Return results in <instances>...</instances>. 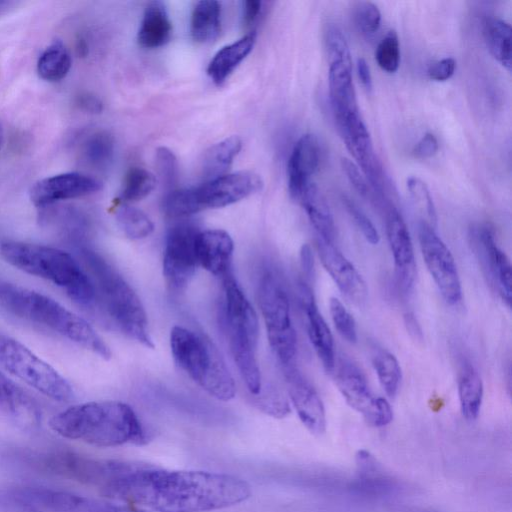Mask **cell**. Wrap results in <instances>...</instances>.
I'll use <instances>...</instances> for the list:
<instances>
[{
  "label": "cell",
  "instance_id": "cell-13",
  "mask_svg": "<svg viewBox=\"0 0 512 512\" xmlns=\"http://www.w3.org/2000/svg\"><path fill=\"white\" fill-rule=\"evenodd\" d=\"M338 390L347 404L359 412L372 426L383 427L393 419V411L385 398L375 396L363 373L354 364L343 361L335 372Z\"/></svg>",
  "mask_w": 512,
  "mask_h": 512
},
{
  "label": "cell",
  "instance_id": "cell-53",
  "mask_svg": "<svg viewBox=\"0 0 512 512\" xmlns=\"http://www.w3.org/2000/svg\"><path fill=\"white\" fill-rule=\"evenodd\" d=\"M405 325L409 334L416 340L422 339V330L414 314L408 312L404 316Z\"/></svg>",
  "mask_w": 512,
  "mask_h": 512
},
{
  "label": "cell",
  "instance_id": "cell-12",
  "mask_svg": "<svg viewBox=\"0 0 512 512\" xmlns=\"http://www.w3.org/2000/svg\"><path fill=\"white\" fill-rule=\"evenodd\" d=\"M418 239L425 265L442 297L449 305L457 304L462 288L452 253L434 228L422 221L418 224Z\"/></svg>",
  "mask_w": 512,
  "mask_h": 512
},
{
  "label": "cell",
  "instance_id": "cell-46",
  "mask_svg": "<svg viewBox=\"0 0 512 512\" xmlns=\"http://www.w3.org/2000/svg\"><path fill=\"white\" fill-rule=\"evenodd\" d=\"M341 167L354 189L363 197H369V187L358 166L347 158L341 159Z\"/></svg>",
  "mask_w": 512,
  "mask_h": 512
},
{
  "label": "cell",
  "instance_id": "cell-39",
  "mask_svg": "<svg viewBox=\"0 0 512 512\" xmlns=\"http://www.w3.org/2000/svg\"><path fill=\"white\" fill-rule=\"evenodd\" d=\"M406 184L412 203L422 217L421 221L433 228L436 227L437 214L426 183L418 177L411 176Z\"/></svg>",
  "mask_w": 512,
  "mask_h": 512
},
{
  "label": "cell",
  "instance_id": "cell-40",
  "mask_svg": "<svg viewBox=\"0 0 512 512\" xmlns=\"http://www.w3.org/2000/svg\"><path fill=\"white\" fill-rule=\"evenodd\" d=\"M375 58L380 68L394 73L400 64V46L395 31H389L380 41L375 52Z\"/></svg>",
  "mask_w": 512,
  "mask_h": 512
},
{
  "label": "cell",
  "instance_id": "cell-3",
  "mask_svg": "<svg viewBox=\"0 0 512 512\" xmlns=\"http://www.w3.org/2000/svg\"><path fill=\"white\" fill-rule=\"evenodd\" d=\"M0 307L21 319L61 335L104 359L111 357L107 344L85 319L46 295L0 282Z\"/></svg>",
  "mask_w": 512,
  "mask_h": 512
},
{
  "label": "cell",
  "instance_id": "cell-43",
  "mask_svg": "<svg viewBox=\"0 0 512 512\" xmlns=\"http://www.w3.org/2000/svg\"><path fill=\"white\" fill-rule=\"evenodd\" d=\"M353 18L360 31L365 34H373L379 29L381 13L374 3L360 1L354 7Z\"/></svg>",
  "mask_w": 512,
  "mask_h": 512
},
{
  "label": "cell",
  "instance_id": "cell-6",
  "mask_svg": "<svg viewBox=\"0 0 512 512\" xmlns=\"http://www.w3.org/2000/svg\"><path fill=\"white\" fill-rule=\"evenodd\" d=\"M78 250L92 276L96 297L114 323L130 338L153 348L144 306L126 280L95 250L78 243Z\"/></svg>",
  "mask_w": 512,
  "mask_h": 512
},
{
  "label": "cell",
  "instance_id": "cell-33",
  "mask_svg": "<svg viewBox=\"0 0 512 512\" xmlns=\"http://www.w3.org/2000/svg\"><path fill=\"white\" fill-rule=\"evenodd\" d=\"M71 66L70 52L60 40H55L41 53L37 73L45 81L58 82L66 77Z\"/></svg>",
  "mask_w": 512,
  "mask_h": 512
},
{
  "label": "cell",
  "instance_id": "cell-22",
  "mask_svg": "<svg viewBox=\"0 0 512 512\" xmlns=\"http://www.w3.org/2000/svg\"><path fill=\"white\" fill-rule=\"evenodd\" d=\"M195 248L198 265L211 274L222 278L232 271L234 244L226 231L220 229L199 231Z\"/></svg>",
  "mask_w": 512,
  "mask_h": 512
},
{
  "label": "cell",
  "instance_id": "cell-37",
  "mask_svg": "<svg viewBox=\"0 0 512 512\" xmlns=\"http://www.w3.org/2000/svg\"><path fill=\"white\" fill-rule=\"evenodd\" d=\"M116 220L124 234L130 239H143L154 230V224L142 210L126 203L118 206Z\"/></svg>",
  "mask_w": 512,
  "mask_h": 512
},
{
  "label": "cell",
  "instance_id": "cell-23",
  "mask_svg": "<svg viewBox=\"0 0 512 512\" xmlns=\"http://www.w3.org/2000/svg\"><path fill=\"white\" fill-rule=\"evenodd\" d=\"M302 309L306 317L307 333L314 350L326 371L335 368V351L331 331L318 310L313 293L305 282L299 283Z\"/></svg>",
  "mask_w": 512,
  "mask_h": 512
},
{
  "label": "cell",
  "instance_id": "cell-45",
  "mask_svg": "<svg viewBox=\"0 0 512 512\" xmlns=\"http://www.w3.org/2000/svg\"><path fill=\"white\" fill-rule=\"evenodd\" d=\"M342 202L365 239L372 245L378 244L379 233L367 215L350 198L344 196Z\"/></svg>",
  "mask_w": 512,
  "mask_h": 512
},
{
  "label": "cell",
  "instance_id": "cell-2",
  "mask_svg": "<svg viewBox=\"0 0 512 512\" xmlns=\"http://www.w3.org/2000/svg\"><path fill=\"white\" fill-rule=\"evenodd\" d=\"M58 435L97 447L142 445L147 434L134 410L119 401H96L71 406L49 421Z\"/></svg>",
  "mask_w": 512,
  "mask_h": 512
},
{
  "label": "cell",
  "instance_id": "cell-25",
  "mask_svg": "<svg viewBox=\"0 0 512 512\" xmlns=\"http://www.w3.org/2000/svg\"><path fill=\"white\" fill-rule=\"evenodd\" d=\"M329 95L335 119L359 112L352 80V62L329 64Z\"/></svg>",
  "mask_w": 512,
  "mask_h": 512
},
{
  "label": "cell",
  "instance_id": "cell-10",
  "mask_svg": "<svg viewBox=\"0 0 512 512\" xmlns=\"http://www.w3.org/2000/svg\"><path fill=\"white\" fill-rule=\"evenodd\" d=\"M0 366L45 396L67 402L73 398L69 382L18 340L0 333Z\"/></svg>",
  "mask_w": 512,
  "mask_h": 512
},
{
  "label": "cell",
  "instance_id": "cell-36",
  "mask_svg": "<svg viewBox=\"0 0 512 512\" xmlns=\"http://www.w3.org/2000/svg\"><path fill=\"white\" fill-rule=\"evenodd\" d=\"M372 364L386 395L390 398L395 397L402 379L401 367L396 357L381 349L373 355Z\"/></svg>",
  "mask_w": 512,
  "mask_h": 512
},
{
  "label": "cell",
  "instance_id": "cell-48",
  "mask_svg": "<svg viewBox=\"0 0 512 512\" xmlns=\"http://www.w3.org/2000/svg\"><path fill=\"white\" fill-rule=\"evenodd\" d=\"M438 151V141L431 133H426L415 145L413 154L417 158L425 159L434 156Z\"/></svg>",
  "mask_w": 512,
  "mask_h": 512
},
{
  "label": "cell",
  "instance_id": "cell-17",
  "mask_svg": "<svg viewBox=\"0 0 512 512\" xmlns=\"http://www.w3.org/2000/svg\"><path fill=\"white\" fill-rule=\"evenodd\" d=\"M475 250L487 276L508 307L512 299L511 264L506 253L497 245L494 231L487 225L475 227L471 233Z\"/></svg>",
  "mask_w": 512,
  "mask_h": 512
},
{
  "label": "cell",
  "instance_id": "cell-47",
  "mask_svg": "<svg viewBox=\"0 0 512 512\" xmlns=\"http://www.w3.org/2000/svg\"><path fill=\"white\" fill-rule=\"evenodd\" d=\"M455 68L456 62L453 58H443L429 67L428 76L434 81H446L452 77Z\"/></svg>",
  "mask_w": 512,
  "mask_h": 512
},
{
  "label": "cell",
  "instance_id": "cell-5",
  "mask_svg": "<svg viewBox=\"0 0 512 512\" xmlns=\"http://www.w3.org/2000/svg\"><path fill=\"white\" fill-rule=\"evenodd\" d=\"M221 279L224 300L220 310V324L238 371L255 399L262 392L261 373L256 358L259 337L257 314L232 271Z\"/></svg>",
  "mask_w": 512,
  "mask_h": 512
},
{
  "label": "cell",
  "instance_id": "cell-7",
  "mask_svg": "<svg viewBox=\"0 0 512 512\" xmlns=\"http://www.w3.org/2000/svg\"><path fill=\"white\" fill-rule=\"evenodd\" d=\"M174 361L198 386L221 401L234 398L236 386L215 344L205 335L182 326L170 332Z\"/></svg>",
  "mask_w": 512,
  "mask_h": 512
},
{
  "label": "cell",
  "instance_id": "cell-15",
  "mask_svg": "<svg viewBox=\"0 0 512 512\" xmlns=\"http://www.w3.org/2000/svg\"><path fill=\"white\" fill-rule=\"evenodd\" d=\"M19 498L43 512H147L133 505H121L100 499L48 488H26Z\"/></svg>",
  "mask_w": 512,
  "mask_h": 512
},
{
  "label": "cell",
  "instance_id": "cell-29",
  "mask_svg": "<svg viewBox=\"0 0 512 512\" xmlns=\"http://www.w3.org/2000/svg\"><path fill=\"white\" fill-rule=\"evenodd\" d=\"M299 202L303 205L318 238L334 243L336 226L330 208L318 187L310 183Z\"/></svg>",
  "mask_w": 512,
  "mask_h": 512
},
{
  "label": "cell",
  "instance_id": "cell-28",
  "mask_svg": "<svg viewBox=\"0 0 512 512\" xmlns=\"http://www.w3.org/2000/svg\"><path fill=\"white\" fill-rule=\"evenodd\" d=\"M172 24L165 5L160 1L149 2L144 10L137 39L144 48H158L171 38Z\"/></svg>",
  "mask_w": 512,
  "mask_h": 512
},
{
  "label": "cell",
  "instance_id": "cell-50",
  "mask_svg": "<svg viewBox=\"0 0 512 512\" xmlns=\"http://www.w3.org/2000/svg\"><path fill=\"white\" fill-rule=\"evenodd\" d=\"M80 108L90 113H99L102 111V102L94 95L82 94L77 99Z\"/></svg>",
  "mask_w": 512,
  "mask_h": 512
},
{
  "label": "cell",
  "instance_id": "cell-8",
  "mask_svg": "<svg viewBox=\"0 0 512 512\" xmlns=\"http://www.w3.org/2000/svg\"><path fill=\"white\" fill-rule=\"evenodd\" d=\"M262 185L260 176L250 171L225 174L197 187L170 191L163 198L162 210L171 218L187 217L236 203L260 190Z\"/></svg>",
  "mask_w": 512,
  "mask_h": 512
},
{
  "label": "cell",
  "instance_id": "cell-54",
  "mask_svg": "<svg viewBox=\"0 0 512 512\" xmlns=\"http://www.w3.org/2000/svg\"><path fill=\"white\" fill-rule=\"evenodd\" d=\"M2 140H3V128H2V125L0 124V147L2 144Z\"/></svg>",
  "mask_w": 512,
  "mask_h": 512
},
{
  "label": "cell",
  "instance_id": "cell-19",
  "mask_svg": "<svg viewBox=\"0 0 512 512\" xmlns=\"http://www.w3.org/2000/svg\"><path fill=\"white\" fill-rule=\"evenodd\" d=\"M284 374L288 395L299 419L312 434H323L326 414L317 391L293 365L284 367Z\"/></svg>",
  "mask_w": 512,
  "mask_h": 512
},
{
  "label": "cell",
  "instance_id": "cell-24",
  "mask_svg": "<svg viewBox=\"0 0 512 512\" xmlns=\"http://www.w3.org/2000/svg\"><path fill=\"white\" fill-rule=\"evenodd\" d=\"M319 162L320 147L317 138L312 134L301 136L293 147L287 167L289 192L294 200L300 201Z\"/></svg>",
  "mask_w": 512,
  "mask_h": 512
},
{
  "label": "cell",
  "instance_id": "cell-14",
  "mask_svg": "<svg viewBox=\"0 0 512 512\" xmlns=\"http://www.w3.org/2000/svg\"><path fill=\"white\" fill-rule=\"evenodd\" d=\"M117 462L90 458L71 451H54L44 455L39 465L51 473L94 487L100 492Z\"/></svg>",
  "mask_w": 512,
  "mask_h": 512
},
{
  "label": "cell",
  "instance_id": "cell-49",
  "mask_svg": "<svg viewBox=\"0 0 512 512\" xmlns=\"http://www.w3.org/2000/svg\"><path fill=\"white\" fill-rule=\"evenodd\" d=\"M262 2L259 0H246L242 2L243 24H252L261 12Z\"/></svg>",
  "mask_w": 512,
  "mask_h": 512
},
{
  "label": "cell",
  "instance_id": "cell-21",
  "mask_svg": "<svg viewBox=\"0 0 512 512\" xmlns=\"http://www.w3.org/2000/svg\"><path fill=\"white\" fill-rule=\"evenodd\" d=\"M320 261L342 294L356 305L367 300L366 282L355 266L334 246L333 243L317 239Z\"/></svg>",
  "mask_w": 512,
  "mask_h": 512
},
{
  "label": "cell",
  "instance_id": "cell-44",
  "mask_svg": "<svg viewBox=\"0 0 512 512\" xmlns=\"http://www.w3.org/2000/svg\"><path fill=\"white\" fill-rule=\"evenodd\" d=\"M155 162L165 186H173L178 175V163L174 153L167 147H159L156 150Z\"/></svg>",
  "mask_w": 512,
  "mask_h": 512
},
{
  "label": "cell",
  "instance_id": "cell-11",
  "mask_svg": "<svg viewBox=\"0 0 512 512\" xmlns=\"http://www.w3.org/2000/svg\"><path fill=\"white\" fill-rule=\"evenodd\" d=\"M199 230L190 223L172 226L166 235L163 251V276L176 293L185 290L198 265L195 241Z\"/></svg>",
  "mask_w": 512,
  "mask_h": 512
},
{
  "label": "cell",
  "instance_id": "cell-38",
  "mask_svg": "<svg viewBox=\"0 0 512 512\" xmlns=\"http://www.w3.org/2000/svg\"><path fill=\"white\" fill-rule=\"evenodd\" d=\"M155 186L154 174L141 167H132L125 175L120 199L124 203L141 200L148 196Z\"/></svg>",
  "mask_w": 512,
  "mask_h": 512
},
{
  "label": "cell",
  "instance_id": "cell-51",
  "mask_svg": "<svg viewBox=\"0 0 512 512\" xmlns=\"http://www.w3.org/2000/svg\"><path fill=\"white\" fill-rule=\"evenodd\" d=\"M300 261L305 276L310 278L313 275L314 271V261L311 248L307 244L303 245L301 248Z\"/></svg>",
  "mask_w": 512,
  "mask_h": 512
},
{
  "label": "cell",
  "instance_id": "cell-35",
  "mask_svg": "<svg viewBox=\"0 0 512 512\" xmlns=\"http://www.w3.org/2000/svg\"><path fill=\"white\" fill-rule=\"evenodd\" d=\"M114 138L107 131H97L89 135L82 146L85 161L95 168L107 167L114 156Z\"/></svg>",
  "mask_w": 512,
  "mask_h": 512
},
{
  "label": "cell",
  "instance_id": "cell-1",
  "mask_svg": "<svg viewBox=\"0 0 512 512\" xmlns=\"http://www.w3.org/2000/svg\"><path fill=\"white\" fill-rule=\"evenodd\" d=\"M100 493L155 512H208L237 505L252 491L249 483L230 474L121 461Z\"/></svg>",
  "mask_w": 512,
  "mask_h": 512
},
{
  "label": "cell",
  "instance_id": "cell-16",
  "mask_svg": "<svg viewBox=\"0 0 512 512\" xmlns=\"http://www.w3.org/2000/svg\"><path fill=\"white\" fill-rule=\"evenodd\" d=\"M335 120L347 149L357 161L371 186L380 192L384 186L382 166L359 112L350 113Z\"/></svg>",
  "mask_w": 512,
  "mask_h": 512
},
{
  "label": "cell",
  "instance_id": "cell-20",
  "mask_svg": "<svg viewBox=\"0 0 512 512\" xmlns=\"http://www.w3.org/2000/svg\"><path fill=\"white\" fill-rule=\"evenodd\" d=\"M386 234L393 255L397 283L404 293L410 292L416 276L414 248L409 230L394 207L386 213Z\"/></svg>",
  "mask_w": 512,
  "mask_h": 512
},
{
  "label": "cell",
  "instance_id": "cell-41",
  "mask_svg": "<svg viewBox=\"0 0 512 512\" xmlns=\"http://www.w3.org/2000/svg\"><path fill=\"white\" fill-rule=\"evenodd\" d=\"M329 311L334 326L340 336L349 343L357 341V326L353 316L335 297H331L329 301Z\"/></svg>",
  "mask_w": 512,
  "mask_h": 512
},
{
  "label": "cell",
  "instance_id": "cell-32",
  "mask_svg": "<svg viewBox=\"0 0 512 512\" xmlns=\"http://www.w3.org/2000/svg\"><path fill=\"white\" fill-rule=\"evenodd\" d=\"M458 396L462 415L469 421L475 420L480 412L483 399V383L476 369L465 362L458 378Z\"/></svg>",
  "mask_w": 512,
  "mask_h": 512
},
{
  "label": "cell",
  "instance_id": "cell-52",
  "mask_svg": "<svg viewBox=\"0 0 512 512\" xmlns=\"http://www.w3.org/2000/svg\"><path fill=\"white\" fill-rule=\"evenodd\" d=\"M357 73L364 88L370 91L372 89V76L370 67L367 61L362 57L357 59Z\"/></svg>",
  "mask_w": 512,
  "mask_h": 512
},
{
  "label": "cell",
  "instance_id": "cell-9",
  "mask_svg": "<svg viewBox=\"0 0 512 512\" xmlns=\"http://www.w3.org/2000/svg\"><path fill=\"white\" fill-rule=\"evenodd\" d=\"M257 294L270 347L283 367L290 366L297 352V335L288 295L274 272L263 273Z\"/></svg>",
  "mask_w": 512,
  "mask_h": 512
},
{
  "label": "cell",
  "instance_id": "cell-4",
  "mask_svg": "<svg viewBox=\"0 0 512 512\" xmlns=\"http://www.w3.org/2000/svg\"><path fill=\"white\" fill-rule=\"evenodd\" d=\"M0 254L10 265L62 288L76 303L91 305L96 298L94 284L78 261L61 249L19 241H6Z\"/></svg>",
  "mask_w": 512,
  "mask_h": 512
},
{
  "label": "cell",
  "instance_id": "cell-31",
  "mask_svg": "<svg viewBox=\"0 0 512 512\" xmlns=\"http://www.w3.org/2000/svg\"><path fill=\"white\" fill-rule=\"evenodd\" d=\"M241 148L242 141L238 136H230L212 145L202 159L203 177L209 181L225 175Z\"/></svg>",
  "mask_w": 512,
  "mask_h": 512
},
{
  "label": "cell",
  "instance_id": "cell-26",
  "mask_svg": "<svg viewBox=\"0 0 512 512\" xmlns=\"http://www.w3.org/2000/svg\"><path fill=\"white\" fill-rule=\"evenodd\" d=\"M0 406L27 427L39 424L41 411L30 395L0 372Z\"/></svg>",
  "mask_w": 512,
  "mask_h": 512
},
{
  "label": "cell",
  "instance_id": "cell-18",
  "mask_svg": "<svg viewBox=\"0 0 512 512\" xmlns=\"http://www.w3.org/2000/svg\"><path fill=\"white\" fill-rule=\"evenodd\" d=\"M102 183L79 172H67L43 178L30 188L32 203L44 208L62 200L78 198L98 192Z\"/></svg>",
  "mask_w": 512,
  "mask_h": 512
},
{
  "label": "cell",
  "instance_id": "cell-42",
  "mask_svg": "<svg viewBox=\"0 0 512 512\" xmlns=\"http://www.w3.org/2000/svg\"><path fill=\"white\" fill-rule=\"evenodd\" d=\"M325 44L329 64L352 62L347 40L337 25H329L325 32Z\"/></svg>",
  "mask_w": 512,
  "mask_h": 512
},
{
  "label": "cell",
  "instance_id": "cell-27",
  "mask_svg": "<svg viewBox=\"0 0 512 512\" xmlns=\"http://www.w3.org/2000/svg\"><path fill=\"white\" fill-rule=\"evenodd\" d=\"M256 42V33L250 32L237 41L222 47L212 58L207 74L218 86L222 85L236 67L252 51Z\"/></svg>",
  "mask_w": 512,
  "mask_h": 512
},
{
  "label": "cell",
  "instance_id": "cell-30",
  "mask_svg": "<svg viewBox=\"0 0 512 512\" xmlns=\"http://www.w3.org/2000/svg\"><path fill=\"white\" fill-rule=\"evenodd\" d=\"M221 30V6L214 0L198 1L192 10L190 33L198 43L214 41Z\"/></svg>",
  "mask_w": 512,
  "mask_h": 512
},
{
  "label": "cell",
  "instance_id": "cell-34",
  "mask_svg": "<svg viewBox=\"0 0 512 512\" xmlns=\"http://www.w3.org/2000/svg\"><path fill=\"white\" fill-rule=\"evenodd\" d=\"M485 39L492 56L508 71L511 70V26L499 18L485 24Z\"/></svg>",
  "mask_w": 512,
  "mask_h": 512
}]
</instances>
